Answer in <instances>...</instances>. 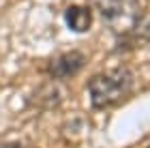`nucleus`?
Returning <instances> with one entry per match:
<instances>
[{"label":"nucleus","instance_id":"1","mask_svg":"<svg viewBox=\"0 0 150 148\" xmlns=\"http://www.w3.org/2000/svg\"><path fill=\"white\" fill-rule=\"evenodd\" d=\"M133 86V73L129 69H116L107 73L90 77L88 82V95L94 110H107V107L118 105L129 95Z\"/></svg>","mask_w":150,"mask_h":148},{"label":"nucleus","instance_id":"2","mask_svg":"<svg viewBox=\"0 0 150 148\" xmlns=\"http://www.w3.org/2000/svg\"><path fill=\"white\" fill-rule=\"evenodd\" d=\"M92 4L105 17V22L116 28L120 22H125V30H131L135 19L139 17L135 0H92Z\"/></svg>","mask_w":150,"mask_h":148},{"label":"nucleus","instance_id":"3","mask_svg":"<svg viewBox=\"0 0 150 148\" xmlns=\"http://www.w3.org/2000/svg\"><path fill=\"white\" fill-rule=\"evenodd\" d=\"M86 67V54H81L77 50L58 54L50 60V73L56 79H71Z\"/></svg>","mask_w":150,"mask_h":148},{"label":"nucleus","instance_id":"4","mask_svg":"<svg viewBox=\"0 0 150 148\" xmlns=\"http://www.w3.org/2000/svg\"><path fill=\"white\" fill-rule=\"evenodd\" d=\"M64 22L73 32H88L92 26V11L86 4H71L64 11Z\"/></svg>","mask_w":150,"mask_h":148},{"label":"nucleus","instance_id":"5","mask_svg":"<svg viewBox=\"0 0 150 148\" xmlns=\"http://www.w3.org/2000/svg\"><path fill=\"white\" fill-rule=\"evenodd\" d=\"M133 32L137 39H144V41H150V13L148 15H139L133 24Z\"/></svg>","mask_w":150,"mask_h":148},{"label":"nucleus","instance_id":"6","mask_svg":"<svg viewBox=\"0 0 150 148\" xmlns=\"http://www.w3.org/2000/svg\"><path fill=\"white\" fill-rule=\"evenodd\" d=\"M0 148H24V146L19 144V142H6V144L0 146Z\"/></svg>","mask_w":150,"mask_h":148}]
</instances>
